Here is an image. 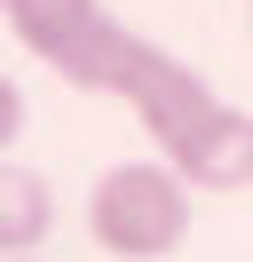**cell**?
Returning a JSON list of instances; mask_svg holds the SVG:
<instances>
[{"label": "cell", "mask_w": 253, "mask_h": 262, "mask_svg": "<svg viewBox=\"0 0 253 262\" xmlns=\"http://www.w3.org/2000/svg\"><path fill=\"white\" fill-rule=\"evenodd\" d=\"M24 127V96H16V88H0V135H16Z\"/></svg>", "instance_id": "5b68a950"}, {"label": "cell", "mask_w": 253, "mask_h": 262, "mask_svg": "<svg viewBox=\"0 0 253 262\" xmlns=\"http://www.w3.org/2000/svg\"><path fill=\"white\" fill-rule=\"evenodd\" d=\"M174 167L190 175V191H245L253 183V112L214 103V112L190 127V143L174 151Z\"/></svg>", "instance_id": "7a4b0ae2"}, {"label": "cell", "mask_w": 253, "mask_h": 262, "mask_svg": "<svg viewBox=\"0 0 253 262\" xmlns=\"http://www.w3.org/2000/svg\"><path fill=\"white\" fill-rule=\"evenodd\" d=\"M47 230H56V191L32 167H8L0 175V254H40Z\"/></svg>", "instance_id": "277c9868"}, {"label": "cell", "mask_w": 253, "mask_h": 262, "mask_svg": "<svg viewBox=\"0 0 253 262\" xmlns=\"http://www.w3.org/2000/svg\"><path fill=\"white\" fill-rule=\"evenodd\" d=\"M87 238L111 262H166L190 238V175L174 159L103 167L87 191Z\"/></svg>", "instance_id": "6da1fadb"}, {"label": "cell", "mask_w": 253, "mask_h": 262, "mask_svg": "<svg viewBox=\"0 0 253 262\" xmlns=\"http://www.w3.org/2000/svg\"><path fill=\"white\" fill-rule=\"evenodd\" d=\"M0 262H40V254H0Z\"/></svg>", "instance_id": "8992f818"}, {"label": "cell", "mask_w": 253, "mask_h": 262, "mask_svg": "<svg viewBox=\"0 0 253 262\" xmlns=\"http://www.w3.org/2000/svg\"><path fill=\"white\" fill-rule=\"evenodd\" d=\"M0 16H8V40L40 64H71L79 48L95 40V24H111L103 0H0Z\"/></svg>", "instance_id": "3957f363"}]
</instances>
